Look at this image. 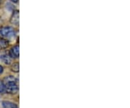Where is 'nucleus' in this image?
<instances>
[{
	"mask_svg": "<svg viewBox=\"0 0 130 108\" xmlns=\"http://www.w3.org/2000/svg\"><path fill=\"white\" fill-rule=\"evenodd\" d=\"M5 87V92L8 94H14L18 91V80L12 75L5 77L3 80Z\"/></svg>",
	"mask_w": 130,
	"mask_h": 108,
	"instance_id": "f257e3e1",
	"label": "nucleus"
},
{
	"mask_svg": "<svg viewBox=\"0 0 130 108\" xmlns=\"http://www.w3.org/2000/svg\"><path fill=\"white\" fill-rule=\"evenodd\" d=\"M0 35L4 38H12L15 36V31L12 27H2L0 28Z\"/></svg>",
	"mask_w": 130,
	"mask_h": 108,
	"instance_id": "f03ea898",
	"label": "nucleus"
},
{
	"mask_svg": "<svg viewBox=\"0 0 130 108\" xmlns=\"http://www.w3.org/2000/svg\"><path fill=\"white\" fill-rule=\"evenodd\" d=\"M0 60L5 62L6 65H9L12 62V57L9 56V54L4 53L0 55Z\"/></svg>",
	"mask_w": 130,
	"mask_h": 108,
	"instance_id": "7ed1b4c3",
	"label": "nucleus"
},
{
	"mask_svg": "<svg viewBox=\"0 0 130 108\" xmlns=\"http://www.w3.org/2000/svg\"><path fill=\"white\" fill-rule=\"evenodd\" d=\"M9 55L12 58H18L19 57V55H20L18 46H15V47H12L9 51Z\"/></svg>",
	"mask_w": 130,
	"mask_h": 108,
	"instance_id": "20e7f679",
	"label": "nucleus"
},
{
	"mask_svg": "<svg viewBox=\"0 0 130 108\" xmlns=\"http://www.w3.org/2000/svg\"><path fill=\"white\" fill-rule=\"evenodd\" d=\"M10 22L11 23L16 25H18L19 24V12L18 10H15L13 12L12 18L10 19Z\"/></svg>",
	"mask_w": 130,
	"mask_h": 108,
	"instance_id": "39448f33",
	"label": "nucleus"
},
{
	"mask_svg": "<svg viewBox=\"0 0 130 108\" xmlns=\"http://www.w3.org/2000/svg\"><path fill=\"white\" fill-rule=\"evenodd\" d=\"M2 105L4 108H18L17 104L12 103L11 102H8V101H3Z\"/></svg>",
	"mask_w": 130,
	"mask_h": 108,
	"instance_id": "423d86ee",
	"label": "nucleus"
},
{
	"mask_svg": "<svg viewBox=\"0 0 130 108\" xmlns=\"http://www.w3.org/2000/svg\"><path fill=\"white\" fill-rule=\"evenodd\" d=\"M8 45H9V43L6 39L0 37V50L6 49L8 47Z\"/></svg>",
	"mask_w": 130,
	"mask_h": 108,
	"instance_id": "0eeeda50",
	"label": "nucleus"
},
{
	"mask_svg": "<svg viewBox=\"0 0 130 108\" xmlns=\"http://www.w3.org/2000/svg\"><path fill=\"white\" fill-rule=\"evenodd\" d=\"M11 70L12 71H13L14 73H18L19 72V64L18 62H15L13 63L12 65H11Z\"/></svg>",
	"mask_w": 130,
	"mask_h": 108,
	"instance_id": "6e6552de",
	"label": "nucleus"
},
{
	"mask_svg": "<svg viewBox=\"0 0 130 108\" xmlns=\"http://www.w3.org/2000/svg\"><path fill=\"white\" fill-rule=\"evenodd\" d=\"M0 93L1 94H4L5 93V87L3 81L0 80Z\"/></svg>",
	"mask_w": 130,
	"mask_h": 108,
	"instance_id": "1a4fd4ad",
	"label": "nucleus"
},
{
	"mask_svg": "<svg viewBox=\"0 0 130 108\" xmlns=\"http://www.w3.org/2000/svg\"><path fill=\"white\" fill-rule=\"evenodd\" d=\"M4 71V68L2 65H0V74H2Z\"/></svg>",
	"mask_w": 130,
	"mask_h": 108,
	"instance_id": "9d476101",
	"label": "nucleus"
},
{
	"mask_svg": "<svg viewBox=\"0 0 130 108\" xmlns=\"http://www.w3.org/2000/svg\"><path fill=\"white\" fill-rule=\"evenodd\" d=\"M12 2H14V3H16V2H18V0H11Z\"/></svg>",
	"mask_w": 130,
	"mask_h": 108,
	"instance_id": "9b49d317",
	"label": "nucleus"
},
{
	"mask_svg": "<svg viewBox=\"0 0 130 108\" xmlns=\"http://www.w3.org/2000/svg\"><path fill=\"white\" fill-rule=\"evenodd\" d=\"M1 3H2V0H0V5H1Z\"/></svg>",
	"mask_w": 130,
	"mask_h": 108,
	"instance_id": "f8f14e48",
	"label": "nucleus"
}]
</instances>
